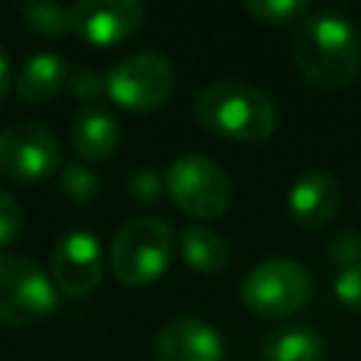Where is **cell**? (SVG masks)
Here are the masks:
<instances>
[{
  "instance_id": "cell-1",
  "label": "cell",
  "mask_w": 361,
  "mask_h": 361,
  "mask_svg": "<svg viewBox=\"0 0 361 361\" xmlns=\"http://www.w3.org/2000/svg\"><path fill=\"white\" fill-rule=\"evenodd\" d=\"M290 56L313 85L324 90H341L358 76L361 39L344 14L316 11L296 23Z\"/></svg>"
},
{
  "instance_id": "cell-2",
  "label": "cell",
  "mask_w": 361,
  "mask_h": 361,
  "mask_svg": "<svg viewBox=\"0 0 361 361\" xmlns=\"http://www.w3.org/2000/svg\"><path fill=\"white\" fill-rule=\"evenodd\" d=\"M195 118L214 135L234 141H262L274 135L279 113L274 99L245 82H212L195 96Z\"/></svg>"
},
{
  "instance_id": "cell-3",
  "label": "cell",
  "mask_w": 361,
  "mask_h": 361,
  "mask_svg": "<svg viewBox=\"0 0 361 361\" xmlns=\"http://www.w3.org/2000/svg\"><path fill=\"white\" fill-rule=\"evenodd\" d=\"M175 251V231L161 217H130L110 243V268L124 285H147L158 279Z\"/></svg>"
},
{
  "instance_id": "cell-4",
  "label": "cell",
  "mask_w": 361,
  "mask_h": 361,
  "mask_svg": "<svg viewBox=\"0 0 361 361\" xmlns=\"http://www.w3.org/2000/svg\"><path fill=\"white\" fill-rule=\"evenodd\" d=\"M310 274L302 262L288 257H271L257 262L243 279V302L248 310L265 319L290 316L310 299Z\"/></svg>"
},
{
  "instance_id": "cell-5",
  "label": "cell",
  "mask_w": 361,
  "mask_h": 361,
  "mask_svg": "<svg viewBox=\"0 0 361 361\" xmlns=\"http://www.w3.org/2000/svg\"><path fill=\"white\" fill-rule=\"evenodd\" d=\"M166 189L180 212L203 220L220 217L231 203L228 172L217 161L197 152H186L169 164Z\"/></svg>"
},
{
  "instance_id": "cell-6",
  "label": "cell",
  "mask_w": 361,
  "mask_h": 361,
  "mask_svg": "<svg viewBox=\"0 0 361 361\" xmlns=\"http://www.w3.org/2000/svg\"><path fill=\"white\" fill-rule=\"evenodd\" d=\"M56 307V288L39 262L23 254H0V322L31 324Z\"/></svg>"
},
{
  "instance_id": "cell-7",
  "label": "cell",
  "mask_w": 361,
  "mask_h": 361,
  "mask_svg": "<svg viewBox=\"0 0 361 361\" xmlns=\"http://www.w3.org/2000/svg\"><path fill=\"white\" fill-rule=\"evenodd\" d=\"M175 82V71L166 56L155 51H135L118 59L107 73V96L130 110L147 113L164 104Z\"/></svg>"
},
{
  "instance_id": "cell-8",
  "label": "cell",
  "mask_w": 361,
  "mask_h": 361,
  "mask_svg": "<svg viewBox=\"0 0 361 361\" xmlns=\"http://www.w3.org/2000/svg\"><path fill=\"white\" fill-rule=\"evenodd\" d=\"M62 161L56 135L39 121H11L0 130V172L20 183L48 178Z\"/></svg>"
},
{
  "instance_id": "cell-9",
  "label": "cell",
  "mask_w": 361,
  "mask_h": 361,
  "mask_svg": "<svg viewBox=\"0 0 361 361\" xmlns=\"http://www.w3.org/2000/svg\"><path fill=\"white\" fill-rule=\"evenodd\" d=\"M51 276L68 296H87L102 279V245L90 231H68L51 254Z\"/></svg>"
},
{
  "instance_id": "cell-10",
  "label": "cell",
  "mask_w": 361,
  "mask_h": 361,
  "mask_svg": "<svg viewBox=\"0 0 361 361\" xmlns=\"http://www.w3.org/2000/svg\"><path fill=\"white\" fill-rule=\"evenodd\" d=\"M144 17L138 0H76L71 6V28L93 45H116L135 34Z\"/></svg>"
},
{
  "instance_id": "cell-11",
  "label": "cell",
  "mask_w": 361,
  "mask_h": 361,
  "mask_svg": "<svg viewBox=\"0 0 361 361\" xmlns=\"http://www.w3.org/2000/svg\"><path fill=\"white\" fill-rule=\"evenodd\" d=\"M155 361H223V338L209 322L178 316L161 327Z\"/></svg>"
},
{
  "instance_id": "cell-12",
  "label": "cell",
  "mask_w": 361,
  "mask_h": 361,
  "mask_svg": "<svg viewBox=\"0 0 361 361\" xmlns=\"http://www.w3.org/2000/svg\"><path fill=\"white\" fill-rule=\"evenodd\" d=\"M341 203V186L338 180L324 169H310L299 175L288 189V214L305 226H324Z\"/></svg>"
},
{
  "instance_id": "cell-13",
  "label": "cell",
  "mask_w": 361,
  "mask_h": 361,
  "mask_svg": "<svg viewBox=\"0 0 361 361\" xmlns=\"http://www.w3.org/2000/svg\"><path fill=\"white\" fill-rule=\"evenodd\" d=\"M71 141L87 161H104L118 147V118L102 104H85L71 121Z\"/></svg>"
},
{
  "instance_id": "cell-14",
  "label": "cell",
  "mask_w": 361,
  "mask_h": 361,
  "mask_svg": "<svg viewBox=\"0 0 361 361\" xmlns=\"http://www.w3.org/2000/svg\"><path fill=\"white\" fill-rule=\"evenodd\" d=\"M71 79V68L59 54H34L17 73L14 90L25 102H48L54 99Z\"/></svg>"
},
{
  "instance_id": "cell-15",
  "label": "cell",
  "mask_w": 361,
  "mask_h": 361,
  "mask_svg": "<svg viewBox=\"0 0 361 361\" xmlns=\"http://www.w3.org/2000/svg\"><path fill=\"white\" fill-rule=\"evenodd\" d=\"M180 257L183 262L197 274H217L228 262V245L226 240L200 223H186L180 228Z\"/></svg>"
},
{
  "instance_id": "cell-16",
  "label": "cell",
  "mask_w": 361,
  "mask_h": 361,
  "mask_svg": "<svg viewBox=\"0 0 361 361\" xmlns=\"http://www.w3.org/2000/svg\"><path fill=\"white\" fill-rule=\"evenodd\" d=\"M265 361H327V350L316 330L293 324L268 336Z\"/></svg>"
},
{
  "instance_id": "cell-17",
  "label": "cell",
  "mask_w": 361,
  "mask_h": 361,
  "mask_svg": "<svg viewBox=\"0 0 361 361\" xmlns=\"http://www.w3.org/2000/svg\"><path fill=\"white\" fill-rule=\"evenodd\" d=\"M243 11H248L259 23L288 25V23H302L310 11V3L307 0H245Z\"/></svg>"
},
{
  "instance_id": "cell-18",
  "label": "cell",
  "mask_w": 361,
  "mask_h": 361,
  "mask_svg": "<svg viewBox=\"0 0 361 361\" xmlns=\"http://www.w3.org/2000/svg\"><path fill=\"white\" fill-rule=\"evenodd\" d=\"M23 14L28 20L31 28H37L39 34H65L71 28V8L59 6V3H51V0H34V3H25L23 6Z\"/></svg>"
},
{
  "instance_id": "cell-19",
  "label": "cell",
  "mask_w": 361,
  "mask_h": 361,
  "mask_svg": "<svg viewBox=\"0 0 361 361\" xmlns=\"http://www.w3.org/2000/svg\"><path fill=\"white\" fill-rule=\"evenodd\" d=\"M333 290L336 296L350 305V307H361V259L358 262H347L336 279H333Z\"/></svg>"
},
{
  "instance_id": "cell-20",
  "label": "cell",
  "mask_w": 361,
  "mask_h": 361,
  "mask_svg": "<svg viewBox=\"0 0 361 361\" xmlns=\"http://www.w3.org/2000/svg\"><path fill=\"white\" fill-rule=\"evenodd\" d=\"M20 226H23V212H20V203L0 189V248L8 245L17 234H20Z\"/></svg>"
},
{
  "instance_id": "cell-21",
  "label": "cell",
  "mask_w": 361,
  "mask_h": 361,
  "mask_svg": "<svg viewBox=\"0 0 361 361\" xmlns=\"http://www.w3.org/2000/svg\"><path fill=\"white\" fill-rule=\"evenodd\" d=\"M73 96L79 99H96L102 90H107V76L96 73L93 68H76L71 71V79H68Z\"/></svg>"
},
{
  "instance_id": "cell-22",
  "label": "cell",
  "mask_w": 361,
  "mask_h": 361,
  "mask_svg": "<svg viewBox=\"0 0 361 361\" xmlns=\"http://www.w3.org/2000/svg\"><path fill=\"white\" fill-rule=\"evenodd\" d=\"M8 87H11V59H8V54L0 48V102L6 99Z\"/></svg>"
}]
</instances>
